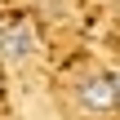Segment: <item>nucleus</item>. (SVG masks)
I'll return each mask as SVG.
<instances>
[{"instance_id":"nucleus-1","label":"nucleus","mask_w":120,"mask_h":120,"mask_svg":"<svg viewBox=\"0 0 120 120\" xmlns=\"http://www.w3.org/2000/svg\"><path fill=\"white\" fill-rule=\"evenodd\" d=\"M76 98H80V107H89V111H111L116 98H120L116 76H85V80L76 85Z\"/></svg>"},{"instance_id":"nucleus-2","label":"nucleus","mask_w":120,"mask_h":120,"mask_svg":"<svg viewBox=\"0 0 120 120\" xmlns=\"http://www.w3.org/2000/svg\"><path fill=\"white\" fill-rule=\"evenodd\" d=\"M27 53H31V31H27V27H9V31H0V58L22 62Z\"/></svg>"},{"instance_id":"nucleus-3","label":"nucleus","mask_w":120,"mask_h":120,"mask_svg":"<svg viewBox=\"0 0 120 120\" xmlns=\"http://www.w3.org/2000/svg\"><path fill=\"white\" fill-rule=\"evenodd\" d=\"M116 89H120V76H116Z\"/></svg>"}]
</instances>
